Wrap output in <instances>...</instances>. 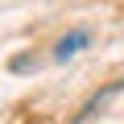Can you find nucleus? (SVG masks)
<instances>
[{"label":"nucleus","instance_id":"1","mask_svg":"<svg viewBox=\"0 0 124 124\" xmlns=\"http://www.w3.org/2000/svg\"><path fill=\"white\" fill-rule=\"evenodd\" d=\"M87 41H91V33H87V29H70L66 37H58V46H54V58H58V62H66V58H75V54H79Z\"/></svg>","mask_w":124,"mask_h":124},{"label":"nucleus","instance_id":"2","mask_svg":"<svg viewBox=\"0 0 124 124\" xmlns=\"http://www.w3.org/2000/svg\"><path fill=\"white\" fill-rule=\"evenodd\" d=\"M116 91H124V79H116V83H108V87H103L99 95H91V99L83 103V112H79V120H87V116H95V112H99V108H103V103H108V99H112Z\"/></svg>","mask_w":124,"mask_h":124}]
</instances>
